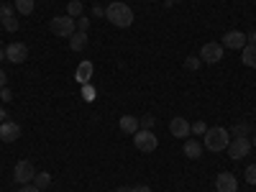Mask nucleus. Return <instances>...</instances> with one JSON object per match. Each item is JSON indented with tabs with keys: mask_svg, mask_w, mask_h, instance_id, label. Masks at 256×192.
Listing matches in <instances>:
<instances>
[{
	"mask_svg": "<svg viewBox=\"0 0 256 192\" xmlns=\"http://www.w3.org/2000/svg\"><path fill=\"white\" fill-rule=\"evenodd\" d=\"M105 18H108L113 26H118V28H128L134 24V10H131L128 3L116 0V3H110L108 8H105Z\"/></svg>",
	"mask_w": 256,
	"mask_h": 192,
	"instance_id": "1",
	"label": "nucleus"
},
{
	"mask_svg": "<svg viewBox=\"0 0 256 192\" xmlns=\"http://www.w3.org/2000/svg\"><path fill=\"white\" fill-rule=\"evenodd\" d=\"M205 138V148L212 154H218V152H226L228 144H230V134L226 131L223 126H216V128H208V131L202 134Z\"/></svg>",
	"mask_w": 256,
	"mask_h": 192,
	"instance_id": "2",
	"label": "nucleus"
},
{
	"mask_svg": "<svg viewBox=\"0 0 256 192\" xmlns=\"http://www.w3.org/2000/svg\"><path fill=\"white\" fill-rule=\"evenodd\" d=\"M49 31L54 36H64V38H70L72 34H77V20L70 18V16H54L49 20Z\"/></svg>",
	"mask_w": 256,
	"mask_h": 192,
	"instance_id": "3",
	"label": "nucleus"
},
{
	"mask_svg": "<svg viewBox=\"0 0 256 192\" xmlns=\"http://www.w3.org/2000/svg\"><path fill=\"white\" fill-rule=\"evenodd\" d=\"M134 146L138 148V152L148 154V152H156L159 138L154 136V131H144V128H138V131L134 134Z\"/></svg>",
	"mask_w": 256,
	"mask_h": 192,
	"instance_id": "4",
	"label": "nucleus"
},
{
	"mask_svg": "<svg viewBox=\"0 0 256 192\" xmlns=\"http://www.w3.org/2000/svg\"><path fill=\"white\" fill-rule=\"evenodd\" d=\"M34 177H36V169H34V164H31L28 159H20V162L13 166V180H16L18 184H31Z\"/></svg>",
	"mask_w": 256,
	"mask_h": 192,
	"instance_id": "5",
	"label": "nucleus"
},
{
	"mask_svg": "<svg viewBox=\"0 0 256 192\" xmlns=\"http://www.w3.org/2000/svg\"><path fill=\"white\" fill-rule=\"evenodd\" d=\"M223 44L220 41H210V44H205L202 49H200V59L205 62V64H218L220 59H223Z\"/></svg>",
	"mask_w": 256,
	"mask_h": 192,
	"instance_id": "6",
	"label": "nucleus"
},
{
	"mask_svg": "<svg viewBox=\"0 0 256 192\" xmlns=\"http://www.w3.org/2000/svg\"><path fill=\"white\" fill-rule=\"evenodd\" d=\"M6 59L13 62V64H24L28 59V46L20 44V41H13V44L6 46Z\"/></svg>",
	"mask_w": 256,
	"mask_h": 192,
	"instance_id": "7",
	"label": "nucleus"
},
{
	"mask_svg": "<svg viewBox=\"0 0 256 192\" xmlns=\"http://www.w3.org/2000/svg\"><path fill=\"white\" fill-rule=\"evenodd\" d=\"M226 152L230 154V159H246L251 154V141L248 138H233Z\"/></svg>",
	"mask_w": 256,
	"mask_h": 192,
	"instance_id": "8",
	"label": "nucleus"
},
{
	"mask_svg": "<svg viewBox=\"0 0 256 192\" xmlns=\"http://www.w3.org/2000/svg\"><path fill=\"white\" fill-rule=\"evenodd\" d=\"M223 49H244L248 44V36L244 31H228L223 38H220Z\"/></svg>",
	"mask_w": 256,
	"mask_h": 192,
	"instance_id": "9",
	"label": "nucleus"
},
{
	"mask_svg": "<svg viewBox=\"0 0 256 192\" xmlns=\"http://www.w3.org/2000/svg\"><path fill=\"white\" fill-rule=\"evenodd\" d=\"M169 134H172L174 138H190V134H192V126H190V120L187 118H172L169 120Z\"/></svg>",
	"mask_w": 256,
	"mask_h": 192,
	"instance_id": "10",
	"label": "nucleus"
},
{
	"mask_svg": "<svg viewBox=\"0 0 256 192\" xmlns=\"http://www.w3.org/2000/svg\"><path fill=\"white\" fill-rule=\"evenodd\" d=\"M18 138H20V126L16 120H3V123H0V141L13 144Z\"/></svg>",
	"mask_w": 256,
	"mask_h": 192,
	"instance_id": "11",
	"label": "nucleus"
},
{
	"mask_svg": "<svg viewBox=\"0 0 256 192\" xmlns=\"http://www.w3.org/2000/svg\"><path fill=\"white\" fill-rule=\"evenodd\" d=\"M216 190L218 192H238V182H236V177H233L230 172H220L216 177Z\"/></svg>",
	"mask_w": 256,
	"mask_h": 192,
	"instance_id": "12",
	"label": "nucleus"
},
{
	"mask_svg": "<svg viewBox=\"0 0 256 192\" xmlns=\"http://www.w3.org/2000/svg\"><path fill=\"white\" fill-rule=\"evenodd\" d=\"M182 152H184L187 159H200L202 156V144L198 138H187L184 146H182Z\"/></svg>",
	"mask_w": 256,
	"mask_h": 192,
	"instance_id": "13",
	"label": "nucleus"
},
{
	"mask_svg": "<svg viewBox=\"0 0 256 192\" xmlns=\"http://www.w3.org/2000/svg\"><path fill=\"white\" fill-rule=\"evenodd\" d=\"M118 126H120V131H123V134H131V136L141 128V126H138V118H134V116H120Z\"/></svg>",
	"mask_w": 256,
	"mask_h": 192,
	"instance_id": "14",
	"label": "nucleus"
},
{
	"mask_svg": "<svg viewBox=\"0 0 256 192\" xmlns=\"http://www.w3.org/2000/svg\"><path fill=\"white\" fill-rule=\"evenodd\" d=\"M241 62L246 64V67L256 70V44H246V46L241 49Z\"/></svg>",
	"mask_w": 256,
	"mask_h": 192,
	"instance_id": "15",
	"label": "nucleus"
},
{
	"mask_svg": "<svg viewBox=\"0 0 256 192\" xmlns=\"http://www.w3.org/2000/svg\"><path fill=\"white\" fill-rule=\"evenodd\" d=\"M84 46H88V34L84 31H77V34L70 36V49L72 52H82Z\"/></svg>",
	"mask_w": 256,
	"mask_h": 192,
	"instance_id": "16",
	"label": "nucleus"
},
{
	"mask_svg": "<svg viewBox=\"0 0 256 192\" xmlns=\"http://www.w3.org/2000/svg\"><path fill=\"white\" fill-rule=\"evenodd\" d=\"M74 77H77L82 84H88V82H90V77H92V64H90V62H80V67H77Z\"/></svg>",
	"mask_w": 256,
	"mask_h": 192,
	"instance_id": "17",
	"label": "nucleus"
},
{
	"mask_svg": "<svg viewBox=\"0 0 256 192\" xmlns=\"http://www.w3.org/2000/svg\"><path fill=\"white\" fill-rule=\"evenodd\" d=\"M248 134H251V126L248 123H236L230 128V136L233 138H248Z\"/></svg>",
	"mask_w": 256,
	"mask_h": 192,
	"instance_id": "18",
	"label": "nucleus"
},
{
	"mask_svg": "<svg viewBox=\"0 0 256 192\" xmlns=\"http://www.w3.org/2000/svg\"><path fill=\"white\" fill-rule=\"evenodd\" d=\"M16 10L20 16H31L34 13V0H16Z\"/></svg>",
	"mask_w": 256,
	"mask_h": 192,
	"instance_id": "19",
	"label": "nucleus"
},
{
	"mask_svg": "<svg viewBox=\"0 0 256 192\" xmlns=\"http://www.w3.org/2000/svg\"><path fill=\"white\" fill-rule=\"evenodd\" d=\"M34 184H36L38 190H46V187L52 184V174H49V172H41V174H36V177H34Z\"/></svg>",
	"mask_w": 256,
	"mask_h": 192,
	"instance_id": "20",
	"label": "nucleus"
},
{
	"mask_svg": "<svg viewBox=\"0 0 256 192\" xmlns=\"http://www.w3.org/2000/svg\"><path fill=\"white\" fill-rule=\"evenodd\" d=\"M67 16H70V18H74V20L82 16V3H80V0H70V6H67Z\"/></svg>",
	"mask_w": 256,
	"mask_h": 192,
	"instance_id": "21",
	"label": "nucleus"
},
{
	"mask_svg": "<svg viewBox=\"0 0 256 192\" xmlns=\"http://www.w3.org/2000/svg\"><path fill=\"white\" fill-rule=\"evenodd\" d=\"M0 20H3L6 31H18V18L16 16H6V18H0Z\"/></svg>",
	"mask_w": 256,
	"mask_h": 192,
	"instance_id": "22",
	"label": "nucleus"
},
{
	"mask_svg": "<svg viewBox=\"0 0 256 192\" xmlns=\"http://www.w3.org/2000/svg\"><path fill=\"white\" fill-rule=\"evenodd\" d=\"M154 123H156V118H154V116H144V118H138V126L144 128V131H152Z\"/></svg>",
	"mask_w": 256,
	"mask_h": 192,
	"instance_id": "23",
	"label": "nucleus"
},
{
	"mask_svg": "<svg viewBox=\"0 0 256 192\" xmlns=\"http://www.w3.org/2000/svg\"><path fill=\"white\" fill-rule=\"evenodd\" d=\"M77 31H84V34L90 31V18L88 16H80L77 18Z\"/></svg>",
	"mask_w": 256,
	"mask_h": 192,
	"instance_id": "24",
	"label": "nucleus"
},
{
	"mask_svg": "<svg viewBox=\"0 0 256 192\" xmlns=\"http://www.w3.org/2000/svg\"><path fill=\"white\" fill-rule=\"evenodd\" d=\"M200 64H202L200 56H187V59H184V67H187V70H198Z\"/></svg>",
	"mask_w": 256,
	"mask_h": 192,
	"instance_id": "25",
	"label": "nucleus"
},
{
	"mask_svg": "<svg viewBox=\"0 0 256 192\" xmlns=\"http://www.w3.org/2000/svg\"><path fill=\"white\" fill-rule=\"evenodd\" d=\"M82 98L88 100V102L95 100V90H92V84H90V82H88V84H82Z\"/></svg>",
	"mask_w": 256,
	"mask_h": 192,
	"instance_id": "26",
	"label": "nucleus"
},
{
	"mask_svg": "<svg viewBox=\"0 0 256 192\" xmlns=\"http://www.w3.org/2000/svg\"><path fill=\"white\" fill-rule=\"evenodd\" d=\"M205 131H208L205 120H195V123H192V134H195V136H202Z\"/></svg>",
	"mask_w": 256,
	"mask_h": 192,
	"instance_id": "27",
	"label": "nucleus"
},
{
	"mask_svg": "<svg viewBox=\"0 0 256 192\" xmlns=\"http://www.w3.org/2000/svg\"><path fill=\"white\" fill-rule=\"evenodd\" d=\"M246 182H248V184H256V164L246 166Z\"/></svg>",
	"mask_w": 256,
	"mask_h": 192,
	"instance_id": "28",
	"label": "nucleus"
},
{
	"mask_svg": "<svg viewBox=\"0 0 256 192\" xmlns=\"http://www.w3.org/2000/svg\"><path fill=\"white\" fill-rule=\"evenodd\" d=\"M6 16H13V6H8V3L0 6V18H6Z\"/></svg>",
	"mask_w": 256,
	"mask_h": 192,
	"instance_id": "29",
	"label": "nucleus"
},
{
	"mask_svg": "<svg viewBox=\"0 0 256 192\" xmlns=\"http://www.w3.org/2000/svg\"><path fill=\"white\" fill-rule=\"evenodd\" d=\"M0 98H3L6 102H10V100H13V92H10L8 88H0Z\"/></svg>",
	"mask_w": 256,
	"mask_h": 192,
	"instance_id": "30",
	"label": "nucleus"
},
{
	"mask_svg": "<svg viewBox=\"0 0 256 192\" xmlns=\"http://www.w3.org/2000/svg\"><path fill=\"white\" fill-rule=\"evenodd\" d=\"M18 192H41V190L31 182V184H20V190H18Z\"/></svg>",
	"mask_w": 256,
	"mask_h": 192,
	"instance_id": "31",
	"label": "nucleus"
},
{
	"mask_svg": "<svg viewBox=\"0 0 256 192\" xmlns=\"http://www.w3.org/2000/svg\"><path fill=\"white\" fill-rule=\"evenodd\" d=\"M131 192H152V187L148 184H136V187H131Z\"/></svg>",
	"mask_w": 256,
	"mask_h": 192,
	"instance_id": "32",
	"label": "nucleus"
},
{
	"mask_svg": "<svg viewBox=\"0 0 256 192\" xmlns=\"http://www.w3.org/2000/svg\"><path fill=\"white\" fill-rule=\"evenodd\" d=\"M6 82H8V74H6L3 70H0V88H8V84H6Z\"/></svg>",
	"mask_w": 256,
	"mask_h": 192,
	"instance_id": "33",
	"label": "nucleus"
},
{
	"mask_svg": "<svg viewBox=\"0 0 256 192\" xmlns=\"http://www.w3.org/2000/svg\"><path fill=\"white\" fill-rule=\"evenodd\" d=\"M92 13H95V16H102V18H105V8H100V6H95V8H92Z\"/></svg>",
	"mask_w": 256,
	"mask_h": 192,
	"instance_id": "34",
	"label": "nucleus"
},
{
	"mask_svg": "<svg viewBox=\"0 0 256 192\" xmlns=\"http://www.w3.org/2000/svg\"><path fill=\"white\" fill-rule=\"evenodd\" d=\"M6 118H8V116H6V108H3V105H0V123H3Z\"/></svg>",
	"mask_w": 256,
	"mask_h": 192,
	"instance_id": "35",
	"label": "nucleus"
},
{
	"mask_svg": "<svg viewBox=\"0 0 256 192\" xmlns=\"http://www.w3.org/2000/svg\"><path fill=\"white\" fill-rule=\"evenodd\" d=\"M251 44H256V31H251Z\"/></svg>",
	"mask_w": 256,
	"mask_h": 192,
	"instance_id": "36",
	"label": "nucleus"
},
{
	"mask_svg": "<svg viewBox=\"0 0 256 192\" xmlns=\"http://www.w3.org/2000/svg\"><path fill=\"white\" fill-rule=\"evenodd\" d=\"M116 192H131V190H128V187H118Z\"/></svg>",
	"mask_w": 256,
	"mask_h": 192,
	"instance_id": "37",
	"label": "nucleus"
},
{
	"mask_svg": "<svg viewBox=\"0 0 256 192\" xmlns=\"http://www.w3.org/2000/svg\"><path fill=\"white\" fill-rule=\"evenodd\" d=\"M6 59V49H0V62H3Z\"/></svg>",
	"mask_w": 256,
	"mask_h": 192,
	"instance_id": "38",
	"label": "nucleus"
},
{
	"mask_svg": "<svg viewBox=\"0 0 256 192\" xmlns=\"http://www.w3.org/2000/svg\"><path fill=\"white\" fill-rule=\"evenodd\" d=\"M169 3H182V0H169Z\"/></svg>",
	"mask_w": 256,
	"mask_h": 192,
	"instance_id": "39",
	"label": "nucleus"
},
{
	"mask_svg": "<svg viewBox=\"0 0 256 192\" xmlns=\"http://www.w3.org/2000/svg\"><path fill=\"white\" fill-rule=\"evenodd\" d=\"M254 146H256V136H254Z\"/></svg>",
	"mask_w": 256,
	"mask_h": 192,
	"instance_id": "40",
	"label": "nucleus"
},
{
	"mask_svg": "<svg viewBox=\"0 0 256 192\" xmlns=\"http://www.w3.org/2000/svg\"><path fill=\"white\" fill-rule=\"evenodd\" d=\"M152 3H159V0H152Z\"/></svg>",
	"mask_w": 256,
	"mask_h": 192,
	"instance_id": "41",
	"label": "nucleus"
},
{
	"mask_svg": "<svg viewBox=\"0 0 256 192\" xmlns=\"http://www.w3.org/2000/svg\"><path fill=\"white\" fill-rule=\"evenodd\" d=\"M0 24H3V20H0Z\"/></svg>",
	"mask_w": 256,
	"mask_h": 192,
	"instance_id": "42",
	"label": "nucleus"
}]
</instances>
